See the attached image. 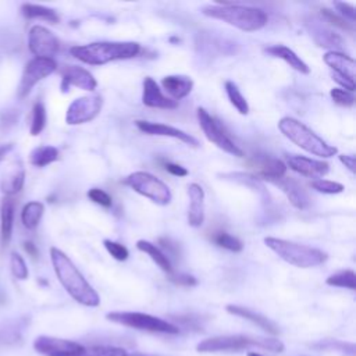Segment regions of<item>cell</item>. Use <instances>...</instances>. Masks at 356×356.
<instances>
[{"mask_svg":"<svg viewBox=\"0 0 356 356\" xmlns=\"http://www.w3.org/2000/svg\"><path fill=\"white\" fill-rule=\"evenodd\" d=\"M33 349L43 356H81L85 346L70 339L39 335L33 341Z\"/></svg>","mask_w":356,"mask_h":356,"instance_id":"7c38bea8","label":"cell"},{"mask_svg":"<svg viewBox=\"0 0 356 356\" xmlns=\"http://www.w3.org/2000/svg\"><path fill=\"white\" fill-rule=\"evenodd\" d=\"M124 184L160 206L168 204L172 199L170 188L156 175L146 171H135L129 174L124 179Z\"/></svg>","mask_w":356,"mask_h":356,"instance_id":"ba28073f","label":"cell"},{"mask_svg":"<svg viewBox=\"0 0 356 356\" xmlns=\"http://www.w3.org/2000/svg\"><path fill=\"white\" fill-rule=\"evenodd\" d=\"M10 267H11V273L15 278L18 280H26L28 278V267L25 264V260L22 259L21 254L13 252L11 257H10Z\"/></svg>","mask_w":356,"mask_h":356,"instance_id":"8d00e7d4","label":"cell"},{"mask_svg":"<svg viewBox=\"0 0 356 356\" xmlns=\"http://www.w3.org/2000/svg\"><path fill=\"white\" fill-rule=\"evenodd\" d=\"M334 7H337V10L339 11V14L342 17H345V19L348 18L349 21H355L356 19V10L355 6L349 4V3H343V1H337L334 3Z\"/></svg>","mask_w":356,"mask_h":356,"instance_id":"7bdbcfd3","label":"cell"},{"mask_svg":"<svg viewBox=\"0 0 356 356\" xmlns=\"http://www.w3.org/2000/svg\"><path fill=\"white\" fill-rule=\"evenodd\" d=\"M57 68V64L53 58H39L35 57L31 61L26 63L17 93L18 97H25L29 95V92L32 90V88L42 81L43 78L49 76L50 74H53Z\"/></svg>","mask_w":356,"mask_h":356,"instance_id":"30bf717a","label":"cell"},{"mask_svg":"<svg viewBox=\"0 0 356 356\" xmlns=\"http://www.w3.org/2000/svg\"><path fill=\"white\" fill-rule=\"evenodd\" d=\"M266 53L284 60L286 64H289V67H292L293 70H296L300 74H309L310 72V68L307 67V64L292 49H289L284 44L268 46L266 49Z\"/></svg>","mask_w":356,"mask_h":356,"instance_id":"cb8c5ba5","label":"cell"},{"mask_svg":"<svg viewBox=\"0 0 356 356\" xmlns=\"http://www.w3.org/2000/svg\"><path fill=\"white\" fill-rule=\"evenodd\" d=\"M213 241L216 242V245H218L227 250H231V252H241L243 249L242 242L236 236L229 235L227 232H217L213 236Z\"/></svg>","mask_w":356,"mask_h":356,"instance_id":"e575fe53","label":"cell"},{"mask_svg":"<svg viewBox=\"0 0 356 356\" xmlns=\"http://www.w3.org/2000/svg\"><path fill=\"white\" fill-rule=\"evenodd\" d=\"M312 188L316 189L317 192H321V193H327V195H335V193H341L345 188L342 184L339 182H335V181H330V179H324V178H320V179H313L312 181Z\"/></svg>","mask_w":356,"mask_h":356,"instance_id":"d590c367","label":"cell"},{"mask_svg":"<svg viewBox=\"0 0 356 356\" xmlns=\"http://www.w3.org/2000/svg\"><path fill=\"white\" fill-rule=\"evenodd\" d=\"M202 13L206 17L224 21L243 32H254L266 26L268 17L266 11L257 7L238 6L231 3L213 4L202 8Z\"/></svg>","mask_w":356,"mask_h":356,"instance_id":"3957f363","label":"cell"},{"mask_svg":"<svg viewBox=\"0 0 356 356\" xmlns=\"http://www.w3.org/2000/svg\"><path fill=\"white\" fill-rule=\"evenodd\" d=\"M135 127L147 135H159V136H170L174 139H178L181 142H184L185 145L191 146V147H199V142L196 138H193L192 135L174 128L171 125H165V124H160V122H152V121H145V120H136L135 121Z\"/></svg>","mask_w":356,"mask_h":356,"instance_id":"5bb4252c","label":"cell"},{"mask_svg":"<svg viewBox=\"0 0 356 356\" xmlns=\"http://www.w3.org/2000/svg\"><path fill=\"white\" fill-rule=\"evenodd\" d=\"M142 103L152 108H175L178 106V102L163 95L157 82L152 76H146L143 79Z\"/></svg>","mask_w":356,"mask_h":356,"instance_id":"e0dca14e","label":"cell"},{"mask_svg":"<svg viewBox=\"0 0 356 356\" xmlns=\"http://www.w3.org/2000/svg\"><path fill=\"white\" fill-rule=\"evenodd\" d=\"M70 86L92 92L96 89L97 82L88 70L78 65H64L61 68V90L67 92Z\"/></svg>","mask_w":356,"mask_h":356,"instance_id":"9a60e30c","label":"cell"},{"mask_svg":"<svg viewBox=\"0 0 356 356\" xmlns=\"http://www.w3.org/2000/svg\"><path fill=\"white\" fill-rule=\"evenodd\" d=\"M246 356H263V355L259 353V352H248Z\"/></svg>","mask_w":356,"mask_h":356,"instance_id":"c3c4849f","label":"cell"},{"mask_svg":"<svg viewBox=\"0 0 356 356\" xmlns=\"http://www.w3.org/2000/svg\"><path fill=\"white\" fill-rule=\"evenodd\" d=\"M140 46L136 42H93L72 46L70 53L89 65H103L115 60H127L138 56Z\"/></svg>","mask_w":356,"mask_h":356,"instance_id":"7a4b0ae2","label":"cell"},{"mask_svg":"<svg viewBox=\"0 0 356 356\" xmlns=\"http://www.w3.org/2000/svg\"><path fill=\"white\" fill-rule=\"evenodd\" d=\"M136 248L140 252L146 253L164 273L170 274L172 271V266H171V261H170L168 256L164 252H161L154 243H152L149 241H145V239H139L136 242Z\"/></svg>","mask_w":356,"mask_h":356,"instance_id":"4316f807","label":"cell"},{"mask_svg":"<svg viewBox=\"0 0 356 356\" xmlns=\"http://www.w3.org/2000/svg\"><path fill=\"white\" fill-rule=\"evenodd\" d=\"M28 47L35 57L51 58L60 47L58 39L53 32L42 25H33L28 33Z\"/></svg>","mask_w":356,"mask_h":356,"instance_id":"4fadbf2b","label":"cell"},{"mask_svg":"<svg viewBox=\"0 0 356 356\" xmlns=\"http://www.w3.org/2000/svg\"><path fill=\"white\" fill-rule=\"evenodd\" d=\"M339 161L350 171L355 172V156L353 154H341Z\"/></svg>","mask_w":356,"mask_h":356,"instance_id":"bcb514c9","label":"cell"},{"mask_svg":"<svg viewBox=\"0 0 356 356\" xmlns=\"http://www.w3.org/2000/svg\"><path fill=\"white\" fill-rule=\"evenodd\" d=\"M252 165L257 170V175L260 178L268 179L271 182L282 178L286 171V165L281 160L268 156H257L252 161Z\"/></svg>","mask_w":356,"mask_h":356,"instance_id":"d6986e66","label":"cell"},{"mask_svg":"<svg viewBox=\"0 0 356 356\" xmlns=\"http://www.w3.org/2000/svg\"><path fill=\"white\" fill-rule=\"evenodd\" d=\"M327 285L331 286H339V288H348L350 291L356 289V275L352 270H342L332 275H330L325 280Z\"/></svg>","mask_w":356,"mask_h":356,"instance_id":"1f68e13d","label":"cell"},{"mask_svg":"<svg viewBox=\"0 0 356 356\" xmlns=\"http://www.w3.org/2000/svg\"><path fill=\"white\" fill-rule=\"evenodd\" d=\"M50 259L60 284L71 295L72 299H75L78 303L83 306H99L100 296L63 250L51 248Z\"/></svg>","mask_w":356,"mask_h":356,"instance_id":"6da1fadb","label":"cell"},{"mask_svg":"<svg viewBox=\"0 0 356 356\" xmlns=\"http://www.w3.org/2000/svg\"><path fill=\"white\" fill-rule=\"evenodd\" d=\"M88 197H89L92 202H95V203H97V204H100V206H103V207H110L111 203H113L111 196H110L107 192H104L103 189H99V188H92V189H89V191H88Z\"/></svg>","mask_w":356,"mask_h":356,"instance_id":"60d3db41","label":"cell"},{"mask_svg":"<svg viewBox=\"0 0 356 356\" xmlns=\"http://www.w3.org/2000/svg\"><path fill=\"white\" fill-rule=\"evenodd\" d=\"M161 85L171 99L178 102L192 92L193 81L185 75H167L161 79Z\"/></svg>","mask_w":356,"mask_h":356,"instance_id":"603a6c76","label":"cell"},{"mask_svg":"<svg viewBox=\"0 0 356 356\" xmlns=\"http://www.w3.org/2000/svg\"><path fill=\"white\" fill-rule=\"evenodd\" d=\"M21 11L26 18H31V19L32 18H39V19L49 21L51 24H57L60 21L58 14L53 8H49V7H44V6L25 3V4H22Z\"/></svg>","mask_w":356,"mask_h":356,"instance_id":"f1b7e54d","label":"cell"},{"mask_svg":"<svg viewBox=\"0 0 356 356\" xmlns=\"http://www.w3.org/2000/svg\"><path fill=\"white\" fill-rule=\"evenodd\" d=\"M321 15H323L328 22H331V24L335 25V26H339V28L346 29V31H352V29H353L352 25L348 24L345 18L337 15L334 11H331V10H328V8H323V10H321Z\"/></svg>","mask_w":356,"mask_h":356,"instance_id":"b9f144b4","label":"cell"},{"mask_svg":"<svg viewBox=\"0 0 356 356\" xmlns=\"http://www.w3.org/2000/svg\"><path fill=\"white\" fill-rule=\"evenodd\" d=\"M248 348H261L270 352H282L285 349L284 343L277 338H254L248 335H221L203 339L197 343L196 349L202 353L211 352H227V350H241Z\"/></svg>","mask_w":356,"mask_h":356,"instance_id":"8992f818","label":"cell"},{"mask_svg":"<svg viewBox=\"0 0 356 356\" xmlns=\"http://www.w3.org/2000/svg\"><path fill=\"white\" fill-rule=\"evenodd\" d=\"M225 92H227V96H228L231 104L236 108V111L239 114L246 115L249 113V104H248L246 99L243 97V95L241 93V90L238 89V86L232 81L225 82Z\"/></svg>","mask_w":356,"mask_h":356,"instance_id":"4dcf8cb0","label":"cell"},{"mask_svg":"<svg viewBox=\"0 0 356 356\" xmlns=\"http://www.w3.org/2000/svg\"><path fill=\"white\" fill-rule=\"evenodd\" d=\"M102 107H103V99L100 95L78 97L68 106L65 113V122L68 125L89 122L100 113Z\"/></svg>","mask_w":356,"mask_h":356,"instance_id":"8fae6325","label":"cell"},{"mask_svg":"<svg viewBox=\"0 0 356 356\" xmlns=\"http://www.w3.org/2000/svg\"><path fill=\"white\" fill-rule=\"evenodd\" d=\"M127 356H153V355H143V353H132V355H127Z\"/></svg>","mask_w":356,"mask_h":356,"instance_id":"681fc988","label":"cell"},{"mask_svg":"<svg viewBox=\"0 0 356 356\" xmlns=\"http://www.w3.org/2000/svg\"><path fill=\"white\" fill-rule=\"evenodd\" d=\"M8 147H10V146H8ZM8 147H1V149H0V159H1L3 153H4V152H7V149H8Z\"/></svg>","mask_w":356,"mask_h":356,"instance_id":"f907efd6","label":"cell"},{"mask_svg":"<svg viewBox=\"0 0 356 356\" xmlns=\"http://www.w3.org/2000/svg\"><path fill=\"white\" fill-rule=\"evenodd\" d=\"M330 96L339 106L349 107V106H352L355 103V97H353L352 92H348V90L341 89V88H332L330 90Z\"/></svg>","mask_w":356,"mask_h":356,"instance_id":"f35d334b","label":"cell"},{"mask_svg":"<svg viewBox=\"0 0 356 356\" xmlns=\"http://www.w3.org/2000/svg\"><path fill=\"white\" fill-rule=\"evenodd\" d=\"M46 125V108L42 102H36L32 108V122H31V135H39Z\"/></svg>","mask_w":356,"mask_h":356,"instance_id":"836d02e7","label":"cell"},{"mask_svg":"<svg viewBox=\"0 0 356 356\" xmlns=\"http://www.w3.org/2000/svg\"><path fill=\"white\" fill-rule=\"evenodd\" d=\"M43 211H44V206L43 203L40 202H36V200H32V202H28L22 211H21V220H22V224L28 228V229H35L43 216Z\"/></svg>","mask_w":356,"mask_h":356,"instance_id":"f546056e","label":"cell"},{"mask_svg":"<svg viewBox=\"0 0 356 356\" xmlns=\"http://www.w3.org/2000/svg\"><path fill=\"white\" fill-rule=\"evenodd\" d=\"M108 321L149 332H161V334H178L179 328L160 317L140 313V312H111L106 314Z\"/></svg>","mask_w":356,"mask_h":356,"instance_id":"52a82bcc","label":"cell"},{"mask_svg":"<svg viewBox=\"0 0 356 356\" xmlns=\"http://www.w3.org/2000/svg\"><path fill=\"white\" fill-rule=\"evenodd\" d=\"M127 350L118 346L108 345H92L85 346L83 353L81 356H127Z\"/></svg>","mask_w":356,"mask_h":356,"instance_id":"d6a6232c","label":"cell"},{"mask_svg":"<svg viewBox=\"0 0 356 356\" xmlns=\"http://www.w3.org/2000/svg\"><path fill=\"white\" fill-rule=\"evenodd\" d=\"M278 129L288 138L292 143L306 150L310 154L318 157H332L338 153L335 146L328 145L323 138H320L314 131L306 127L303 122L292 117H284L278 122Z\"/></svg>","mask_w":356,"mask_h":356,"instance_id":"277c9868","label":"cell"},{"mask_svg":"<svg viewBox=\"0 0 356 356\" xmlns=\"http://www.w3.org/2000/svg\"><path fill=\"white\" fill-rule=\"evenodd\" d=\"M227 312H228L229 314H234V316H238V317H242V318H245V320L252 321L253 324H256L257 327H260L261 330H264V331L268 332V334L275 335V334H278V331H280L274 321H271L270 318L264 317L263 314H260V313H257V312H253V310H250V309H248V307L238 306V305H228V306H227Z\"/></svg>","mask_w":356,"mask_h":356,"instance_id":"7402d4cb","label":"cell"},{"mask_svg":"<svg viewBox=\"0 0 356 356\" xmlns=\"http://www.w3.org/2000/svg\"><path fill=\"white\" fill-rule=\"evenodd\" d=\"M24 179H25L24 167L21 164L11 165L1 178V182H0L1 192L6 193L7 196H11L19 192L24 186Z\"/></svg>","mask_w":356,"mask_h":356,"instance_id":"d4e9b609","label":"cell"},{"mask_svg":"<svg viewBox=\"0 0 356 356\" xmlns=\"http://www.w3.org/2000/svg\"><path fill=\"white\" fill-rule=\"evenodd\" d=\"M58 160V150L54 146L42 145L29 153V163L35 167H46Z\"/></svg>","mask_w":356,"mask_h":356,"instance_id":"83f0119b","label":"cell"},{"mask_svg":"<svg viewBox=\"0 0 356 356\" xmlns=\"http://www.w3.org/2000/svg\"><path fill=\"white\" fill-rule=\"evenodd\" d=\"M24 248H25V250H26L32 257H36V256H38V249H36V246H35L32 242H25V243H24Z\"/></svg>","mask_w":356,"mask_h":356,"instance_id":"7dc6e473","label":"cell"},{"mask_svg":"<svg viewBox=\"0 0 356 356\" xmlns=\"http://www.w3.org/2000/svg\"><path fill=\"white\" fill-rule=\"evenodd\" d=\"M186 192L189 196L188 224L196 228L204 221V191L199 184H189Z\"/></svg>","mask_w":356,"mask_h":356,"instance_id":"ac0fdd59","label":"cell"},{"mask_svg":"<svg viewBox=\"0 0 356 356\" xmlns=\"http://www.w3.org/2000/svg\"><path fill=\"white\" fill-rule=\"evenodd\" d=\"M313 346L324 348V349H335V350H341V352L349 353L350 356H355V345H353V343H346V342H341V341L328 339V341H325V342L314 343Z\"/></svg>","mask_w":356,"mask_h":356,"instance_id":"ab89813d","label":"cell"},{"mask_svg":"<svg viewBox=\"0 0 356 356\" xmlns=\"http://www.w3.org/2000/svg\"><path fill=\"white\" fill-rule=\"evenodd\" d=\"M264 243L268 249H271L275 254H278L282 260L286 263L300 267V268H309L314 266L323 264L328 254L317 248H312L302 243H295L286 239L267 236L264 238Z\"/></svg>","mask_w":356,"mask_h":356,"instance_id":"5b68a950","label":"cell"},{"mask_svg":"<svg viewBox=\"0 0 356 356\" xmlns=\"http://www.w3.org/2000/svg\"><path fill=\"white\" fill-rule=\"evenodd\" d=\"M323 60L331 70H334L335 75L352 81L355 79V60L348 54L331 50L323 56Z\"/></svg>","mask_w":356,"mask_h":356,"instance_id":"ffe728a7","label":"cell"},{"mask_svg":"<svg viewBox=\"0 0 356 356\" xmlns=\"http://www.w3.org/2000/svg\"><path fill=\"white\" fill-rule=\"evenodd\" d=\"M165 170H167L170 174L175 175V177H185V175H188V170H186L185 167L179 165V164L167 163V164H165Z\"/></svg>","mask_w":356,"mask_h":356,"instance_id":"f6af8a7d","label":"cell"},{"mask_svg":"<svg viewBox=\"0 0 356 356\" xmlns=\"http://www.w3.org/2000/svg\"><path fill=\"white\" fill-rule=\"evenodd\" d=\"M273 182L281 188V191L286 195L291 204L295 206L296 209H306L309 206V203H310L309 196H307L306 191L303 189V186L298 181H295L292 178L282 177Z\"/></svg>","mask_w":356,"mask_h":356,"instance_id":"44dd1931","label":"cell"},{"mask_svg":"<svg viewBox=\"0 0 356 356\" xmlns=\"http://www.w3.org/2000/svg\"><path fill=\"white\" fill-rule=\"evenodd\" d=\"M14 211H15V200L11 196H7L1 203V242L4 246H7L11 239Z\"/></svg>","mask_w":356,"mask_h":356,"instance_id":"484cf974","label":"cell"},{"mask_svg":"<svg viewBox=\"0 0 356 356\" xmlns=\"http://www.w3.org/2000/svg\"><path fill=\"white\" fill-rule=\"evenodd\" d=\"M197 121L199 125L204 134V136L214 143L217 147L224 150L228 154L236 156V157H243V150L227 135V132L222 129L221 124L209 114L203 107L197 108Z\"/></svg>","mask_w":356,"mask_h":356,"instance_id":"9c48e42d","label":"cell"},{"mask_svg":"<svg viewBox=\"0 0 356 356\" xmlns=\"http://www.w3.org/2000/svg\"><path fill=\"white\" fill-rule=\"evenodd\" d=\"M171 281H172L174 284H177V285H184V286L196 285L195 277L188 275V274H178V275H174V277H171Z\"/></svg>","mask_w":356,"mask_h":356,"instance_id":"ee69618b","label":"cell"},{"mask_svg":"<svg viewBox=\"0 0 356 356\" xmlns=\"http://www.w3.org/2000/svg\"><path fill=\"white\" fill-rule=\"evenodd\" d=\"M286 163L289 165L291 170H293L295 172L305 175V177H310L314 179H320L324 175H327L328 172V163L323 161V160H316V159H310V157H305V156H298V154H288L286 156Z\"/></svg>","mask_w":356,"mask_h":356,"instance_id":"2e32d148","label":"cell"},{"mask_svg":"<svg viewBox=\"0 0 356 356\" xmlns=\"http://www.w3.org/2000/svg\"><path fill=\"white\" fill-rule=\"evenodd\" d=\"M103 245H104V248L107 249V252H108L115 260H118V261H124V260H127L128 256H129L128 249H127L124 245L118 243V242H114V241H111V239H104V241H103Z\"/></svg>","mask_w":356,"mask_h":356,"instance_id":"74e56055","label":"cell"}]
</instances>
